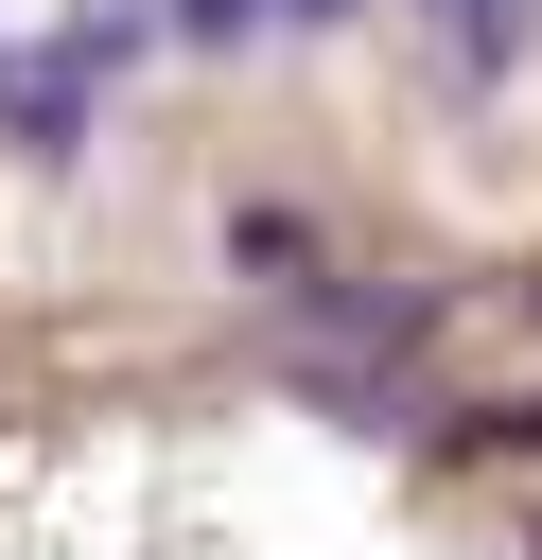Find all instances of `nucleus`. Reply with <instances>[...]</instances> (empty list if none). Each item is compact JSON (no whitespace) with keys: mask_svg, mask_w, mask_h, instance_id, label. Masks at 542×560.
Listing matches in <instances>:
<instances>
[{"mask_svg":"<svg viewBox=\"0 0 542 560\" xmlns=\"http://www.w3.org/2000/svg\"><path fill=\"white\" fill-rule=\"evenodd\" d=\"M420 18H437V52H455L472 88H507V70H525V0H420Z\"/></svg>","mask_w":542,"mask_h":560,"instance_id":"nucleus-1","label":"nucleus"},{"mask_svg":"<svg viewBox=\"0 0 542 560\" xmlns=\"http://www.w3.org/2000/svg\"><path fill=\"white\" fill-rule=\"evenodd\" d=\"M227 262H245V280H280V298H315V280H332L297 210H245V228H227Z\"/></svg>","mask_w":542,"mask_h":560,"instance_id":"nucleus-2","label":"nucleus"},{"mask_svg":"<svg viewBox=\"0 0 542 560\" xmlns=\"http://www.w3.org/2000/svg\"><path fill=\"white\" fill-rule=\"evenodd\" d=\"M157 35H175V52H245V35H262V0H157Z\"/></svg>","mask_w":542,"mask_h":560,"instance_id":"nucleus-3","label":"nucleus"},{"mask_svg":"<svg viewBox=\"0 0 542 560\" xmlns=\"http://www.w3.org/2000/svg\"><path fill=\"white\" fill-rule=\"evenodd\" d=\"M332 18H350V0H262V35H332Z\"/></svg>","mask_w":542,"mask_h":560,"instance_id":"nucleus-4","label":"nucleus"}]
</instances>
